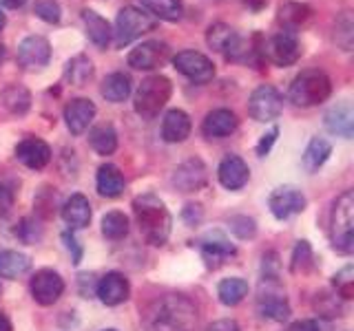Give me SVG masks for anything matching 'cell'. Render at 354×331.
<instances>
[{
    "label": "cell",
    "mask_w": 354,
    "mask_h": 331,
    "mask_svg": "<svg viewBox=\"0 0 354 331\" xmlns=\"http://www.w3.org/2000/svg\"><path fill=\"white\" fill-rule=\"evenodd\" d=\"M64 292V281L58 272L53 270H40L31 279V296L40 305H53Z\"/></svg>",
    "instance_id": "obj_13"
},
{
    "label": "cell",
    "mask_w": 354,
    "mask_h": 331,
    "mask_svg": "<svg viewBox=\"0 0 354 331\" xmlns=\"http://www.w3.org/2000/svg\"><path fill=\"white\" fill-rule=\"evenodd\" d=\"M313 16V9L301 3H286L279 9V22H283V29L295 31L297 27H301L306 20Z\"/></svg>",
    "instance_id": "obj_35"
},
{
    "label": "cell",
    "mask_w": 354,
    "mask_h": 331,
    "mask_svg": "<svg viewBox=\"0 0 354 331\" xmlns=\"http://www.w3.org/2000/svg\"><path fill=\"white\" fill-rule=\"evenodd\" d=\"M106 331H115V329H106Z\"/></svg>",
    "instance_id": "obj_50"
},
{
    "label": "cell",
    "mask_w": 354,
    "mask_h": 331,
    "mask_svg": "<svg viewBox=\"0 0 354 331\" xmlns=\"http://www.w3.org/2000/svg\"><path fill=\"white\" fill-rule=\"evenodd\" d=\"M16 157L31 170H42L51 161V148L38 137H27L16 146Z\"/></svg>",
    "instance_id": "obj_16"
},
{
    "label": "cell",
    "mask_w": 354,
    "mask_h": 331,
    "mask_svg": "<svg viewBox=\"0 0 354 331\" xmlns=\"http://www.w3.org/2000/svg\"><path fill=\"white\" fill-rule=\"evenodd\" d=\"M277 135H279V128H270L268 135H263V137H261V141L257 143V154H259V157H266V154L270 152V148H272V143H274Z\"/></svg>",
    "instance_id": "obj_42"
},
{
    "label": "cell",
    "mask_w": 354,
    "mask_h": 331,
    "mask_svg": "<svg viewBox=\"0 0 354 331\" xmlns=\"http://www.w3.org/2000/svg\"><path fill=\"white\" fill-rule=\"evenodd\" d=\"M31 268V261L25 254L16 250H5L0 252V276L3 279H18V276L27 274Z\"/></svg>",
    "instance_id": "obj_26"
},
{
    "label": "cell",
    "mask_w": 354,
    "mask_h": 331,
    "mask_svg": "<svg viewBox=\"0 0 354 331\" xmlns=\"http://www.w3.org/2000/svg\"><path fill=\"white\" fill-rule=\"evenodd\" d=\"M0 331H11V323L5 314H0Z\"/></svg>",
    "instance_id": "obj_48"
},
{
    "label": "cell",
    "mask_w": 354,
    "mask_h": 331,
    "mask_svg": "<svg viewBox=\"0 0 354 331\" xmlns=\"http://www.w3.org/2000/svg\"><path fill=\"white\" fill-rule=\"evenodd\" d=\"M33 11H36L38 18H42L44 22H51V25L60 20V5L55 0H36Z\"/></svg>",
    "instance_id": "obj_40"
},
{
    "label": "cell",
    "mask_w": 354,
    "mask_h": 331,
    "mask_svg": "<svg viewBox=\"0 0 354 331\" xmlns=\"http://www.w3.org/2000/svg\"><path fill=\"white\" fill-rule=\"evenodd\" d=\"M268 205L277 219H288L292 214H299L306 208V197L295 185H281L270 194Z\"/></svg>",
    "instance_id": "obj_12"
},
{
    "label": "cell",
    "mask_w": 354,
    "mask_h": 331,
    "mask_svg": "<svg viewBox=\"0 0 354 331\" xmlns=\"http://www.w3.org/2000/svg\"><path fill=\"white\" fill-rule=\"evenodd\" d=\"M217 174H219V183L228 188V190H241V188L248 183L250 170H248V163L241 157L228 154V157L219 163Z\"/></svg>",
    "instance_id": "obj_19"
},
{
    "label": "cell",
    "mask_w": 354,
    "mask_h": 331,
    "mask_svg": "<svg viewBox=\"0 0 354 331\" xmlns=\"http://www.w3.org/2000/svg\"><path fill=\"white\" fill-rule=\"evenodd\" d=\"M326 128L335 135H341L350 139L352 132H354V108L348 99L335 104L328 113H326Z\"/></svg>",
    "instance_id": "obj_21"
},
{
    "label": "cell",
    "mask_w": 354,
    "mask_h": 331,
    "mask_svg": "<svg viewBox=\"0 0 354 331\" xmlns=\"http://www.w3.org/2000/svg\"><path fill=\"white\" fill-rule=\"evenodd\" d=\"M330 239L341 254H350L354 250V194L350 190L343 192L332 208Z\"/></svg>",
    "instance_id": "obj_4"
},
{
    "label": "cell",
    "mask_w": 354,
    "mask_h": 331,
    "mask_svg": "<svg viewBox=\"0 0 354 331\" xmlns=\"http://www.w3.org/2000/svg\"><path fill=\"white\" fill-rule=\"evenodd\" d=\"M173 84L169 77L164 75H151L147 80H142L136 93V113L144 119H153L155 115H160V110L166 106V102L171 99Z\"/></svg>",
    "instance_id": "obj_5"
},
{
    "label": "cell",
    "mask_w": 354,
    "mask_h": 331,
    "mask_svg": "<svg viewBox=\"0 0 354 331\" xmlns=\"http://www.w3.org/2000/svg\"><path fill=\"white\" fill-rule=\"evenodd\" d=\"M202 252L206 259H228L235 254V245L221 234V232H208V234L199 241Z\"/></svg>",
    "instance_id": "obj_28"
},
{
    "label": "cell",
    "mask_w": 354,
    "mask_h": 331,
    "mask_svg": "<svg viewBox=\"0 0 354 331\" xmlns=\"http://www.w3.org/2000/svg\"><path fill=\"white\" fill-rule=\"evenodd\" d=\"M288 331H321V327L317 320H297L288 327Z\"/></svg>",
    "instance_id": "obj_43"
},
{
    "label": "cell",
    "mask_w": 354,
    "mask_h": 331,
    "mask_svg": "<svg viewBox=\"0 0 354 331\" xmlns=\"http://www.w3.org/2000/svg\"><path fill=\"white\" fill-rule=\"evenodd\" d=\"M88 143L97 154H113L118 148V132L111 124L95 126L88 132Z\"/></svg>",
    "instance_id": "obj_30"
},
{
    "label": "cell",
    "mask_w": 354,
    "mask_h": 331,
    "mask_svg": "<svg viewBox=\"0 0 354 331\" xmlns=\"http://www.w3.org/2000/svg\"><path fill=\"white\" fill-rule=\"evenodd\" d=\"M169 58H171L169 44L160 40H147L129 53V66L138 71H153L158 66H164L169 62Z\"/></svg>",
    "instance_id": "obj_11"
},
{
    "label": "cell",
    "mask_w": 354,
    "mask_h": 331,
    "mask_svg": "<svg viewBox=\"0 0 354 331\" xmlns=\"http://www.w3.org/2000/svg\"><path fill=\"white\" fill-rule=\"evenodd\" d=\"M217 296H219V301L224 305L235 307L248 296V283L243 279H237V276H232V279H224L217 287Z\"/></svg>",
    "instance_id": "obj_31"
},
{
    "label": "cell",
    "mask_w": 354,
    "mask_h": 331,
    "mask_svg": "<svg viewBox=\"0 0 354 331\" xmlns=\"http://www.w3.org/2000/svg\"><path fill=\"white\" fill-rule=\"evenodd\" d=\"M230 230L235 232L239 239H250V237H254V232H257V228H254V221L248 219V217H232L230 219Z\"/></svg>",
    "instance_id": "obj_41"
},
{
    "label": "cell",
    "mask_w": 354,
    "mask_h": 331,
    "mask_svg": "<svg viewBox=\"0 0 354 331\" xmlns=\"http://www.w3.org/2000/svg\"><path fill=\"white\" fill-rule=\"evenodd\" d=\"M97 192L106 199H115L124 192V174L120 172L118 166L104 163L97 170Z\"/></svg>",
    "instance_id": "obj_24"
},
{
    "label": "cell",
    "mask_w": 354,
    "mask_h": 331,
    "mask_svg": "<svg viewBox=\"0 0 354 331\" xmlns=\"http://www.w3.org/2000/svg\"><path fill=\"white\" fill-rule=\"evenodd\" d=\"M313 268V248L308 241H299L292 252V272H308Z\"/></svg>",
    "instance_id": "obj_39"
},
{
    "label": "cell",
    "mask_w": 354,
    "mask_h": 331,
    "mask_svg": "<svg viewBox=\"0 0 354 331\" xmlns=\"http://www.w3.org/2000/svg\"><path fill=\"white\" fill-rule=\"evenodd\" d=\"M195 323V307L182 296H166L162 301H155L144 318L147 331H193Z\"/></svg>",
    "instance_id": "obj_1"
},
{
    "label": "cell",
    "mask_w": 354,
    "mask_h": 331,
    "mask_svg": "<svg viewBox=\"0 0 354 331\" xmlns=\"http://www.w3.org/2000/svg\"><path fill=\"white\" fill-rule=\"evenodd\" d=\"M206 331H239V327L235 320H217V323H213Z\"/></svg>",
    "instance_id": "obj_44"
},
{
    "label": "cell",
    "mask_w": 354,
    "mask_h": 331,
    "mask_svg": "<svg viewBox=\"0 0 354 331\" xmlns=\"http://www.w3.org/2000/svg\"><path fill=\"white\" fill-rule=\"evenodd\" d=\"M237 40H239V36L228 25H224V22H217V25H213L206 33V42L210 44V49L221 51L224 55L232 49V44Z\"/></svg>",
    "instance_id": "obj_33"
},
{
    "label": "cell",
    "mask_w": 354,
    "mask_h": 331,
    "mask_svg": "<svg viewBox=\"0 0 354 331\" xmlns=\"http://www.w3.org/2000/svg\"><path fill=\"white\" fill-rule=\"evenodd\" d=\"M11 203H14V194H11V190H7L5 185H0V212H7Z\"/></svg>",
    "instance_id": "obj_45"
},
{
    "label": "cell",
    "mask_w": 354,
    "mask_h": 331,
    "mask_svg": "<svg viewBox=\"0 0 354 331\" xmlns=\"http://www.w3.org/2000/svg\"><path fill=\"white\" fill-rule=\"evenodd\" d=\"M51 60V44L42 36H29L18 47V62L25 69H40Z\"/></svg>",
    "instance_id": "obj_14"
},
{
    "label": "cell",
    "mask_w": 354,
    "mask_h": 331,
    "mask_svg": "<svg viewBox=\"0 0 354 331\" xmlns=\"http://www.w3.org/2000/svg\"><path fill=\"white\" fill-rule=\"evenodd\" d=\"M191 117H188L184 110L180 108H173L169 113L164 115V121H162V137L164 141L169 143H180L184 141L188 135H191Z\"/></svg>",
    "instance_id": "obj_22"
},
{
    "label": "cell",
    "mask_w": 354,
    "mask_h": 331,
    "mask_svg": "<svg viewBox=\"0 0 354 331\" xmlns=\"http://www.w3.org/2000/svg\"><path fill=\"white\" fill-rule=\"evenodd\" d=\"M173 66L182 75H186L188 80H193L197 84H206L215 77V64L210 58H206L204 53L197 51H182L173 58Z\"/></svg>",
    "instance_id": "obj_10"
},
{
    "label": "cell",
    "mask_w": 354,
    "mask_h": 331,
    "mask_svg": "<svg viewBox=\"0 0 354 331\" xmlns=\"http://www.w3.org/2000/svg\"><path fill=\"white\" fill-rule=\"evenodd\" d=\"M140 3L144 9H149L151 14L160 20L175 22V20H180L184 14L182 0H140Z\"/></svg>",
    "instance_id": "obj_32"
},
{
    "label": "cell",
    "mask_w": 354,
    "mask_h": 331,
    "mask_svg": "<svg viewBox=\"0 0 354 331\" xmlns=\"http://www.w3.org/2000/svg\"><path fill=\"white\" fill-rule=\"evenodd\" d=\"M332 285H335V290L341 298H350L354 296V268L352 265H346L339 274H335V279H332Z\"/></svg>",
    "instance_id": "obj_38"
},
{
    "label": "cell",
    "mask_w": 354,
    "mask_h": 331,
    "mask_svg": "<svg viewBox=\"0 0 354 331\" xmlns=\"http://www.w3.org/2000/svg\"><path fill=\"white\" fill-rule=\"evenodd\" d=\"M62 219L64 223L73 230H82L91 221V203L84 194H73L71 199H66L62 205Z\"/></svg>",
    "instance_id": "obj_23"
},
{
    "label": "cell",
    "mask_w": 354,
    "mask_h": 331,
    "mask_svg": "<svg viewBox=\"0 0 354 331\" xmlns=\"http://www.w3.org/2000/svg\"><path fill=\"white\" fill-rule=\"evenodd\" d=\"M102 234L111 241H120L129 234V219L113 210V212H106L102 219Z\"/></svg>",
    "instance_id": "obj_37"
},
{
    "label": "cell",
    "mask_w": 354,
    "mask_h": 331,
    "mask_svg": "<svg viewBox=\"0 0 354 331\" xmlns=\"http://www.w3.org/2000/svg\"><path fill=\"white\" fill-rule=\"evenodd\" d=\"M257 307L263 318L277 320V323H281V320L290 316V305L286 301L283 290L279 287V283H277V279H268V276H263Z\"/></svg>",
    "instance_id": "obj_9"
},
{
    "label": "cell",
    "mask_w": 354,
    "mask_h": 331,
    "mask_svg": "<svg viewBox=\"0 0 354 331\" xmlns=\"http://www.w3.org/2000/svg\"><path fill=\"white\" fill-rule=\"evenodd\" d=\"M102 95L109 99V102H124V99L131 95V77L127 73H111L104 77L102 82Z\"/></svg>",
    "instance_id": "obj_27"
},
{
    "label": "cell",
    "mask_w": 354,
    "mask_h": 331,
    "mask_svg": "<svg viewBox=\"0 0 354 331\" xmlns=\"http://www.w3.org/2000/svg\"><path fill=\"white\" fill-rule=\"evenodd\" d=\"M82 20H84L88 40H91L95 47L106 49L109 42H111V25H109V22L100 14H95V11H91V9L82 11Z\"/></svg>",
    "instance_id": "obj_25"
},
{
    "label": "cell",
    "mask_w": 354,
    "mask_h": 331,
    "mask_svg": "<svg viewBox=\"0 0 354 331\" xmlns=\"http://www.w3.org/2000/svg\"><path fill=\"white\" fill-rule=\"evenodd\" d=\"M332 93L330 77L319 69H306L290 84V102L297 106H317Z\"/></svg>",
    "instance_id": "obj_3"
},
{
    "label": "cell",
    "mask_w": 354,
    "mask_h": 331,
    "mask_svg": "<svg viewBox=\"0 0 354 331\" xmlns=\"http://www.w3.org/2000/svg\"><path fill=\"white\" fill-rule=\"evenodd\" d=\"M25 3H27V0H0V5L7 7V9H18V7H22Z\"/></svg>",
    "instance_id": "obj_47"
},
{
    "label": "cell",
    "mask_w": 354,
    "mask_h": 331,
    "mask_svg": "<svg viewBox=\"0 0 354 331\" xmlns=\"http://www.w3.org/2000/svg\"><path fill=\"white\" fill-rule=\"evenodd\" d=\"M237 115L232 113L228 108H217V110H210L206 115L202 130L208 139H221V137H228L232 132L237 130Z\"/></svg>",
    "instance_id": "obj_20"
},
{
    "label": "cell",
    "mask_w": 354,
    "mask_h": 331,
    "mask_svg": "<svg viewBox=\"0 0 354 331\" xmlns=\"http://www.w3.org/2000/svg\"><path fill=\"white\" fill-rule=\"evenodd\" d=\"M5 22H7V20H5V14H3V9H0V29L5 27Z\"/></svg>",
    "instance_id": "obj_49"
},
{
    "label": "cell",
    "mask_w": 354,
    "mask_h": 331,
    "mask_svg": "<svg viewBox=\"0 0 354 331\" xmlns=\"http://www.w3.org/2000/svg\"><path fill=\"white\" fill-rule=\"evenodd\" d=\"M0 99H3V104L11 110V113H27V108H29V102H31V95L27 88H22V86H16V84H11L7 86L3 93H0Z\"/></svg>",
    "instance_id": "obj_36"
},
{
    "label": "cell",
    "mask_w": 354,
    "mask_h": 331,
    "mask_svg": "<svg viewBox=\"0 0 354 331\" xmlns=\"http://www.w3.org/2000/svg\"><path fill=\"white\" fill-rule=\"evenodd\" d=\"M330 152H332V143L324 137H315V139H310L308 143V148L304 152V166H306V170L308 172H315L319 170L321 166H324L330 157Z\"/></svg>",
    "instance_id": "obj_29"
},
{
    "label": "cell",
    "mask_w": 354,
    "mask_h": 331,
    "mask_svg": "<svg viewBox=\"0 0 354 331\" xmlns=\"http://www.w3.org/2000/svg\"><path fill=\"white\" fill-rule=\"evenodd\" d=\"M62 239L66 241V248L73 250V263H80V259H82V250L77 248V241H75L73 237H69V234H64Z\"/></svg>",
    "instance_id": "obj_46"
},
{
    "label": "cell",
    "mask_w": 354,
    "mask_h": 331,
    "mask_svg": "<svg viewBox=\"0 0 354 331\" xmlns=\"http://www.w3.org/2000/svg\"><path fill=\"white\" fill-rule=\"evenodd\" d=\"M133 212H136L142 237L147 239L151 245H164L166 239L171 234L173 219L162 199L153 192L140 194L136 197V201H133Z\"/></svg>",
    "instance_id": "obj_2"
},
{
    "label": "cell",
    "mask_w": 354,
    "mask_h": 331,
    "mask_svg": "<svg viewBox=\"0 0 354 331\" xmlns=\"http://www.w3.org/2000/svg\"><path fill=\"white\" fill-rule=\"evenodd\" d=\"M208 181V174H206V166L202 159H188L184 161L180 168L175 170L173 174V183L180 188L182 192H193L204 188Z\"/></svg>",
    "instance_id": "obj_17"
},
{
    "label": "cell",
    "mask_w": 354,
    "mask_h": 331,
    "mask_svg": "<svg viewBox=\"0 0 354 331\" xmlns=\"http://www.w3.org/2000/svg\"><path fill=\"white\" fill-rule=\"evenodd\" d=\"M155 18H151L147 11H142L138 7H124L118 14L115 20V40L122 47V44H129L133 40L142 38L144 33H149L155 29Z\"/></svg>",
    "instance_id": "obj_6"
},
{
    "label": "cell",
    "mask_w": 354,
    "mask_h": 331,
    "mask_svg": "<svg viewBox=\"0 0 354 331\" xmlns=\"http://www.w3.org/2000/svg\"><path fill=\"white\" fill-rule=\"evenodd\" d=\"M95 117V104L91 99H84V97H77L71 99L69 104L64 106V119H66V126L73 132V135H82V132L88 128V124L93 121Z\"/></svg>",
    "instance_id": "obj_18"
},
{
    "label": "cell",
    "mask_w": 354,
    "mask_h": 331,
    "mask_svg": "<svg viewBox=\"0 0 354 331\" xmlns=\"http://www.w3.org/2000/svg\"><path fill=\"white\" fill-rule=\"evenodd\" d=\"M283 110V95L274 86L263 84L254 88L248 99V113L254 121H272Z\"/></svg>",
    "instance_id": "obj_8"
},
{
    "label": "cell",
    "mask_w": 354,
    "mask_h": 331,
    "mask_svg": "<svg viewBox=\"0 0 354 331\" xmlns=\"http://www.w3.org/2000/svg\"><path fill=\"white\" fill-rule=\"evenodd\" d=\"M129 292H131V287H129L127 276L120 274V272H109L95 285V294L100 296V301L109 307H115V305L124 303L129 298Z\"/></svg>",
    "instance_id": "obj_15"
},
{
    "label": "cell",
    "mask_w": 354,
    "mask_h": 331,
    "mask_svg": "<svg viewBox=\"0 0 354 331\" xmlns=\"http://www.w3.org/2000/svg\"><path fill=\"white\" fill-rule=\"evenodd\" d=\"M66 82L71 86H84L88 80L93 77V64L86 55H75L73 60H69L66 64V71H64Z\"/></svg>",
    "instance_id": "obj_34"
},
{
    "label": "cell",
    "mask_w": 354,
    "mask_h": 331,
    "mask_svg": "<svg viewBox=\"0 0 354 331\" xmlns=\"http://www.w3.org/2000/svg\"><path fill=\"white\" fill-rule=\"evenodd\" d=\"M263 55L277 66H290L301 58V42L297 38V31L281 29L279 33L263 44Z\"/></svg>",
    "instance_id": "obj_7"
}]
</instances>
